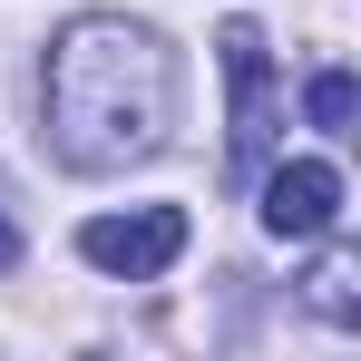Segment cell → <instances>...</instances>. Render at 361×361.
Listing matches in <instances>:
<instances>
[{"mask_svg":"<svg viewBox=\"0 0 361 361\" xmlns=\"http://www.w3.org/2000/svg\"><path fill=\"white\" fill-rule=\"evenodd\" d=\"M332 225H342V176L322 157H293V166L264 176V235L312 244V235H332Z\"/></svg>","mask_w":361,"mask_h":361,"instance_id":"cell-4","label":"cell"},{"mask_svg":"<svg viewBox=\"0 0 361 361\" xmlns=\"http://www.w3.org/2000/svg\"><path fill=\"white\" fill-rule=\"evenodd\" d=\"M225 88H235V176H254L264 166V147H274V59H264V30L254 20H225Z\"/></svg>","mask_w":361,"mask_h":361,"instance_id":"cell-3","label":"cell"},{"mask_svg":"<svg viewBox=\"0 0 361 361\" xmlns=\"http://www.w3.org/2000/svg\"><path fill=\"white\" fill-rule=\"evenodd\" d=\"M176 108V59L137 20H68L49 39V147L78 176L137 166Z\"/></svg>","mask_w":361,"mask_h":361,"instance_id":"cell-1","label":"cell"},{"mask_svg":"<svg viewBox=\"0 0 361 361\" xmlns=\"http://www.w3.org/2000/svg\"><path fill=\"white\" fill-rule=\"evenodd\" d=\"M302 108H312V127H332V137H342V127H352V108H361V88H352V68H322V78H312V88H302Z\"/></svg>","mask_w":361,"mask_h":361,"instance_id":"cell-5","label":"cell"},{"mask_svg":"<svg viewBox=\"0 0 361 361\" xmlns=\"http://www.w3.org/2000/svg\"><path fill=\"white\" fill-rule=\"evenodd\" d=\"M312 312L352 322V264H322V274H312Z\"/></svg>","mask_w":361,"mask_h":361,"instance_id":"cell-6","label":"cell"},{"mask_svg":"<svg viewBox=\"0 0 361 361\" xmlns=\"http://www.w3.org/2000/svg\"><path fill=\"white\" fill-rule=\"evenodd\" d=\"M78 254H88L98 274H118V283H147V274H166V264L185 254V215H176V205L98 215V225H78Z\"/></svg>","mask_w":361,"mask_h":361,"instance_id":"cell-2","label":"cell"},{"mask_svg":"<svg viewBox=\"0 0 361 361\" xmlns=\"http://www.w3.org/2000/svg\"><path fill=\"white\" fill-rule=\"evenodd\" d=\"M10 264H20V225L0 215V274H10Z\"/></svg>","mask_w":361,"mask_h":361,"instance_id":"cell-7","label":"cell"}]
</instances>
